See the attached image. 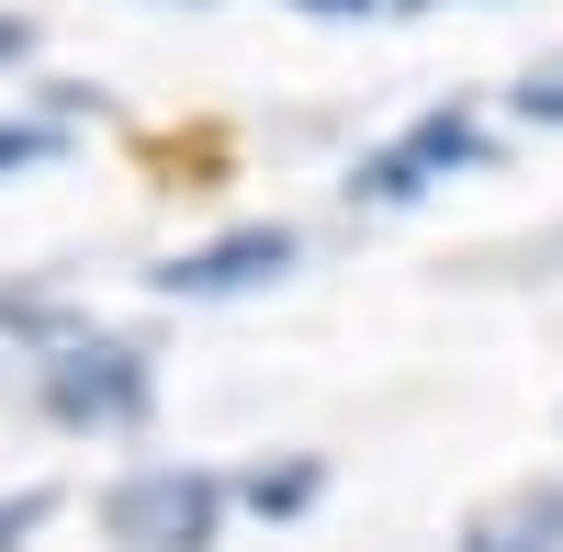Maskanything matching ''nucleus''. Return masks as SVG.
<instances>
[{"label": "nucleus", "mask_w": 563, "mask_h": 552, "mask_svg": "<svg viewBox=\"0 0 563 552\" xmlns=\"http://www.w3.org/2000/svg\"><path fill=\"white\" fill-rule=\"evenodd\" d=\"M238 496H225L214 463H124L102 485V541L113 552H214Z\"/></svg>", "instance_id": "2"}, {"label": "nucleus", "mask_w": 563, "mask_h": 552, "mask_svg": "<svg viewBox=\"0 0 563 552\" xmlns=\"http://www.w3.org/2000/svg\"><path fill=\"white\" fill-rule=\"evenodd\" d=\"M225 496H238L249 519H305L316 496H327V463H316V451H282V463H249V474H225Z\"/></svg>", "instance_id": "6"}, {"label": "nucleus", "mask_w": 563, "mask_h": 552, "mask_svg": "<svg viewBox=\"0 0 563 552\" xmlns=\"http://www.w3.org/2000/svg\"><path fill=\"white\" fill-rule=\"evenodd\" d=\"M23 45H34V23H23V12H0V57H23Z\"/></svg>", "instance_id": "12"}, {"label": "nucleus", "mask_w": 563, "mask_h": 552, "mask_svg": "<svg viewBox=\"0 0 563 552\" xmlns=\"http://www.w3.org/2000/svg\"><path fill=\"white\" fill-rule=\"evenodd\" d=\"M294 12H316V23H361V12H384V0H294Z\"/></svg>", "instance_id": "11"}, {"label": "nucleus", "mask_w": 563, "mask_h": 552, "mask_svg": "<svg viewBox=\"0 0 563 552\" xmlns=\"http://www.w3.org/2000/svg\"><path fill=\"white\" fill-rule=\"evenodd\" d=\"M462 169H485V113L451 90V102H429L417 124H395L384 147L350 169V203L361 214H406V203H429L440 180H462Z\"/></svg>", "instance_id": "3"}, {"label": "nucleus", "mask_w": 563, "mask_h": 552, "mask_svg": "<svg viewBox=\"0 0 563 552\" xmlns=\"http://www.w3.org/2000/svg\"><path fill=\"white\" fill-rule=\"evenodd\" d=\"M462 552H563V474L519 485L507 508H485L474 530H462Z\"/></svg>", "instance_id": "5"}, {"label": "nucleus", "mask_w": 563, "mask_h": 552, "mask_svg": "<svg viewBox=\"0 0 563 552\" xmlns=\"http://www.w3.org/2000/svg\"><path fill=\"white\" fill-rule=\"evenodd\" d=\"M68 147H79V135H68L57 113H34V102H23V113H0V180H23V169H57Z\"/></svg>", "instance_id": "8"}, {"label": "nucleus", "mask_w": 563, "mask_h": 552, "mask_svg": "<svg viewBox=\"0 0 563 552\" xmlns=\"http://www.w3.org/2000/svg\"><path fill=\"white\" fill-rule=\"evenodd\" d=\"M45 519H57V485H23V496H0V552H23Z\"/></svg>", "instance_id": "9"}, {"label": "nucleus", "mask_w": 563, "mask_h": 552, "mask_svg": "<svg viewBox=\"0 0 563 552\" xmlns=\"http://www.w3.org/2000/svg\"><path fill=\"white\" fill-rule=\"evenodd\" d=\"M384 12H451V0H384Z\"/></svg>", "instance_id": "13"}, {"label": "nucleus", "mask_w": 563, "mask_h": 552, "mask_svg": "<svg viewBox=\"0 0 563 552\" xmlns=\"http://www.w3.org/2000/svg\"><path fill=\"white\" fill-rule=\"evenodd\" d=\"M507 113H519V124H563V57H552V68H530L519 90H507Z\"/></svg>", "instance_id": "10"}, {"label": "nucleus", "mask_w": 563, "mask_h": 552, "mask_svg": "<svg viewBox=\"0 0 563 552\" xmlns=\"http://www.w3.org/2000/svg\"><path fill=\"white\" fill-rule=\"evenodd\" d=\"M294 260H305V238H294L282 214H260V225H225V238H203V249L158 260L147 283H158L169 305H238V294H271Z\"/></svg>", "instance_id": "4"}, {"label": "nucleus", "mask_w": 563, "mask_h": 552, "mask_svg": "<svg viewBox=\"0 0 563 552\" xmlns=\"http://www.w3.org/2000/svg\"><path fill=\"white\" fill-rule=\"evenodd\" d=\"M34 406L79 440H113V429H147L158 406V361L147 339H113V328H68L34 350Z\"/></svg>", "instance_id": "1"}, {"label": "nucleus", "mask_w": 563, "mask_h": 552, "mask_svg": "<svg viewBox=\"0 0 563 552\" xmlns=\"http://www.w3.org/2000/svg\"><path fill=\"white\" fill-rule=\"evenodd\" d=\"M68 328H79V305H68L57 283H0V339L45 350V339H68Z\"/></svg>", "instance_id": "7"}]
</instances>
